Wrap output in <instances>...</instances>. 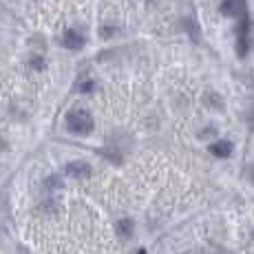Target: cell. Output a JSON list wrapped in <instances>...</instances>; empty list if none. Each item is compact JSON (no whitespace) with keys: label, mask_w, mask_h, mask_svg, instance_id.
<instances>
[{"label":"cell","mask_w":254,"mask_h":254,"mask_svg":"<svg viewBox=\"0 0 254 254\" xmlns=\"http://www.w3.org/2000/svg\"><path fill=\"white\" fill-rule=\"evenodd\" d=\"M210 153H212L214 157L226 159V157H230V155H232V144H230V141H226V139L214 141V144L210 146Z\"/></svg>","instance_id":"cell-5"},{"label":"cell","mask_w":254,"mask_h":254,"mask_svg":"<svg viewBox=\"0 0 254 254\" xmlns=\"http://www.w3.org/2000/svg\"><path fill=\"white\" fill-rule=\"evenodd\" d=\"M62 45L66 49H71V51H77V49H82V45H84V36L80 31H75V29H66L64 36H62Z\"/></svg>","instance_id":"cell-4"},{"label":"cell","mask_w":254,"mask_h":254,"mask_svg":"<svg viewBox=\"0 0 254 254\" xmlns=\"http://www.w3.org/2000/svg\"><path fill=\"white\" fill-rule=\"evenodd\" d=\"M115 228L122 239H130V234H133V221H130V219H120Z\"/></svg>","instance_id":"cell-6"},{"label":"cell","mask_w":254,"mask_h":254,"mask_svg":"<svg viewBox=\"0 0 254 254\" xmlns=\"http://www.w3.org/2000/svg\"><path fill=\"white\" fill-rule=\"evenodd\" d=\"M252 182H254V177H252Z\"/></svg>","instance_id":"cell-11"},{"label":"cell","mask_w":254,"mask_h":254,"mask_svg":"<svg viewBox=\"0 0 254 254\" xmlns=\"http://www.w3.org/2000/svg\"><path fill=\"white\" fill-rule=\"evenodd\" d=\"M95 86H93V82L91 80H86V82H82V86H80V91L82 93H89V91H93Z\"/></svg>","instance_id":"cell-8"},{"label":"cell","mask_w":254,"mask_h":254,"mask_svg":"<svg viewBox=\"0 0 254 254\" xmlns=\"http://www.w3.org/2000/svg\"><path fill=\"white\" fill-rule=\"evenodd\" d=\"M64 173L73 179H86L93 173V168H91L89 162H71V164L64 166Z\"/></svg>","instance_id":"cell-2"},{"label":"cell","mask_w":254,"mask_h":254,"mask_svg":"<svg viewBox=\"0 0 254 254\" xmlns=\"http://www.w3.org/2000/svg\"><path fill=\"white\" fill-rule=\"evenodd\" d=\"M137 254H146V250H144V248H141V250H139V252H137Z\"/></svg>","instance_id":"cell-10"},{"label":"cell","mask_w":254,"mask_h":254,"mask_svg":"<svg viewBox=\"0 0 254 254\" xmlns=\"http://www.w3.org/2000/svg\"><path fill=\"white\" fill-rule=\"evenodd\" d=\"M93 126H95V122H93V117H91L89 111H84V109L71 111V113L66 115V128H69L71 133L89 135L93 130Z\"/></svg>","instance_id":"cell-1"},{"label":"cell","mask_w":254,"mask_h":254,"mask_svg":"<svg viewBox=\"0 0 254 254\" xmlns=\"http://www.w3.org/2000/svg\"><path fill=\"white\" fill-rule=\"evenodd\" d=\"M4 150V141H2V137H0V153Z\"/></svg>","instance_id":"cell-9"},{"label":"cell","mask_w":254,"mask_h":254,"mask_svg":"<svg viewBox=\"0 0 254 254\" xmlns=\"http://www.w3.org/2000/svg\"><path fill=\"white\" fill-rule=\"evenodd\" d=\"M246 0H223L221 4V13H226V16H246Z\"/></svg>","instance_id":"cell-3"},{"label":"cell","mask_w":254,"mask_h":254,"mask_svg":"<svg viewBox=\"0 0 254 254\" xmlns=\"http://www.w3.org/2000/svg\"><path fill=\"white\" fill-rule=\"evenodd\" d=\"M29 62H31V66H33V69H38V71L45 66V60H42L40 56H31V60H29Z\"/></svg>","instance_id":"cell-7"}]
</instances>
